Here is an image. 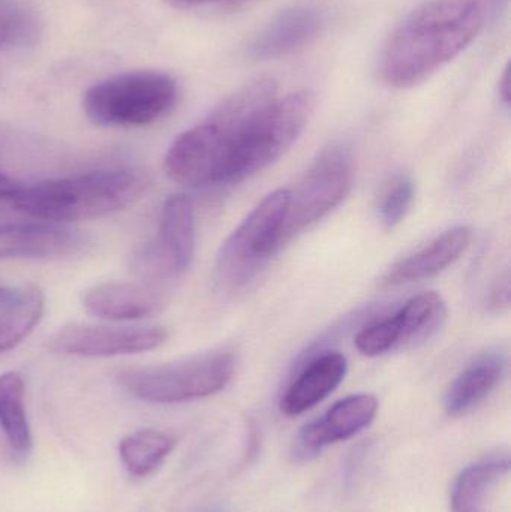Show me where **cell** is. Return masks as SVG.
<instances>
[{"mask_svg":"<svg viewBox=\"0 0 511 512\" xmlns=\"http://www.w3.org/2000/svg\"><path fill=\"white\" fill-rule=\"evenodd\" d=\"M146 189L143 171L104 170L21 188L11 200L18 212L32 218L71 222L120 212Z\"/></svg>","mask_w":511,"mask_h":512,"instance_id":"2","label":"cell"},{"mask_svg":"<svg viewBox=\"0 0 511 512\" xmlns=\"http://www.w3.org/2000/svg\"><path fill=\"white\" fill-rule=\"evenodd\" d=\"M161 327L119 328L99 325H71L60 330L51 342V349L60 354L80 357H117L141 354L158 348L167 340Z\"/></svg>","mask_w":511,"mask_h":512,"instance_id":"9","label":"cell"},{"mask_svg":"<svg viewBox=\"0 0 511 512\" xmlns=\"http://www.w3.org/2000/svg\"><path fill=\"white\" fill-rule=\"evenodd\" d=\"M314 108L315 96L309 90L276 98L234 150L224 185H236L275 164L299 140Z\"/></svg>","mask_w":511,"mask_h":512,"instance_id":"5","label":"cell"},{"mask_svg":"<svg viewBox=\"0 0 511 512\" xmlns=\"http://www.w3.org/2000/svg\"><path fill=\"white\" fill-rule=\"evenodd\" d=\"M0 429L9 447L18 456L32 448V433L24 403V382L18 373L0 375Z\"/></svg>","mask_w":511,"mask_h":512,"instance_id":"19","label":"cell"},{"mask_svg":"<svg viewBox=\"0 0 511 512\" xmlns=\"http://www.w3.org/2000/svg\"><path fill=\"white\" fill-rule=\"evenodd\" d=\"M510 306V274L509 270L500 274L491 291H489L488 300H486V307L489 312L501 313L509 309Z\"/></svg>","mask_w":511,"mask_h":512,"instance_id":"25","label":"cell"},{"mask_svg":"<svg viewBox=\"0 0 511 512\" xmlns=\"http://www.w3.org/2000/svg\"><path fill=\"white\" fill-rule=\"evenodd\" d=\"M414 194H416V186L408 176H396L387 185L378 209L384 227L392 230L404 221L413 204Z\"/></svg>","mask_w":511,"mask_h":512,"instance_id":"23","label":"cell"},{"mask_svg":"<svg viewBox=\"0 0 511 512\" xmlns=\"http://www.w3.org/2000/svg\"><path fill=\"white\" fill-rule=\"evenodd\" d=\"M399 337L401 334H399L398 321L393 315L359 331L354 345L360 354L366 357H378L393 349H399Z\"/></svg>","mask_w":511,"mask_h":512,"instance_id":"24","label":"cell"},{"mask_svg":"<svg viewBox=\"0 0 511 512\" xmlns=\"http://www.w3.org/2000/svg\"><path fill=\"white\" fill-rule=\"evenodd\" d=\"M348 361L339 352H327L306 364L282 396V414L288 417L305 414L320 405L344 381Z\"/></svg>","mask_w":511,"mask_h":512,"instance_id":"13","label":"cell"},{"mask_svg":"<svg viewBox=\"0 0 511 512\" xmlns=\"http://www.w3.org/2000/svg\"><path fill=\"white\" fill-rule=\"evenodd\" d=\"M485 18L479 0H426L387 38L378 60L381 80L393 89L425 83L473 44Z\"/></svg>","mask_w":511,"mask_h":512,"instance_id":"1","label":"cell"},{"mask_svg":"<svg viewBox=\"0 0 511 512\" xmlns=\"http://www.w3.org/2000/svg\"><path fill=\"white\" fill-rule=\"evenodd\" d=\"M323 15L309 6H293L272 18L254 36L248 47L254 60H275L291 56L315 41L323 29Z\"/></svg>","mask_w":511,"mask_h":512,"instance_id":"11","label":"cell"},{"mask_svg":"<svg viewBox=\"0 0 511 512\" xmlns=\"http://www.w3.org/2000/svg\"><path fill=\"white\" fill-rule=\"evenodd\" d=\"M179 87L171 75L134 71L114 75L87 90L86 116L101 126H143L167 116L177 102Z\"/></svg>","mask_w":511,"mask_h":512,"instance_id":"3","label":"cell"},{"mask_svg":"<svg viewBox=\"0 0 511 512\" xmlns=\"http://www.w3.org/2000/svg\"><path fill=\"white\" fill-rule=\"evenodd\" d=\"M236 372L230 352H213L179 363L128 370L120 384L135 399L173 405L204 399L224 390Z\"/></svg>","mask_w":511,"mask_h":512,"instance_id":"6","label":"cell"},{"mask_svg":"<svg viewBox=\"0 0 511 512\" xmlns=\"http://www.w3.org/2000/svg\"><path fill=\"white\" fill-rule=\"evenodd\" d=\"M500 95L501 99H503L504 104H510V69L507 66L504 69L503 77L500 78Z\"/></svg>","mask_w":511,"mask_h":512,"instance_id":"28","label":"cell"},{"mask_svg":"<svg viewBox=\"0 0 511 512\" xmlns=\"http://www.w3.org/2000/svg\"><path fill=\"white\" fill-rule=\"evenodd\" d=\"M20 189L21 186L15 180L0 173V198H12Z\"/></svg>","mask_w":511,"mask_h":512,"instance_id":"27","label":"cell"},{"mask_svg":"<svg viewBox=\"0 0 511 512\" xmlns=\"http://www.w3.org/2000/svg\"><path fill=\"white\" fill-rule=\"evenodd\" d=\"M399 325V349L413 348L431 339L447 319V306L437 292L414 295L395 315Z\"/></svg>","mask_w":511,"mask_h":512,"instance_id":"18","label":"cell"},{"mask_svg":"<svg viewBox=\"0 0 511 512\" xmlns=\"http://www.w3.org/2000/svg\"><path fill=\"white\" fill-rule=\"evenodd\" d=\"M354 182L351 147L342 141L327 146L315 159L296 191H290L281 231V248L321 221L350 194Z\"/></svg>","mask_w":511,"mask_h":512,"instance_id":"7","label":"cell"},{"mask_svg":"<svg viewBox=\"0 0 511 512\" xmlns=\"http://www.w3.org/2000/svg\"><path fill=\"white\" fill-rule=\"evenodd\" d=\"M290 203V189L267 195L222 245L216 261V282L222 292H239L281 249V231Z\"/></svg>","mask_w":511,"mask_h":512,"instance_id":"4","label":"cell"},{"mask_svg":"<svg viewBox=\"0 0 511 512\" xmlns=\"http://www.w3.org/2000/svg\"><path fill=\"white\" fill-rule=\"evenodd\" d=\"M44 295L36 286L21 291L20 300L8 312L0 315V354L23 342L41 321Z\"/></svg>","mask_w":511,"mask_h":512,"instance_id":"21","label":"cell"},{"mask_svg":"<svg viewBox=\"0 0 511 512\" xmlns=\"http://www.w3.org/2000/svg\"><path fill=\"white\" fill-rule=\"evenodd\" d=\"M195 215L186 195H173L162 209L159 236L132 256L135 276L144 280L182 276L194 261Z\"/></svg>","mask_w":511,"mask_h":512,"instance_id":"8","label":"cell"},{"mask_svg":"<svg viewBox=\"0 0 511 512\" xmlns=\"http://www.w3.org/2000/svg\"><path fill=\"white\" fill-rule=\"evenodd\" d=\"M173 2L183 6H200L210 5V3L228 2V0H173Z\"/></svg>","mask_w":511,"mask_h":512,"instance_id":"29","label":"cell"},{"mask_svg":"<svg viewBox=\"0 0 511 512\" xmlns=\"http://www.w3.org/2000/svg\"><path fill=\"white\" fill-rule=\"evenodd\" d=\"M36 38V20L23 6L12 0H0V50H14L32 44Z\"/></svg>","mask_w":511,"mask_h":512,"instance_id":"22","label":"cell"},{"mask_svg":"<svg viewBox=\"0 0 511 512\" xmlns=\"http://www.w3.org/2000/svg\"><path fill=\"white\" fill-rule=\"evenodd\" d=\"M21 291H23V289H21ZM21 291L0 285V315L8 312L11 307H14L15 304L18 303L21 297Z\"/></svg>","mask_w":511,"mask_h":512,"instance_id":"26","label":"cell"},{"mask_svg":"<svg viewBox=\"0 0 511 512\" xmlns=\"http://www.w3.org/2000/svg\"><path fill=\"white\" fill-rule=\"evenodd\" d=\"M507 369L506 354L483 352L447 390L444 408L450 417H461L473 411L497 388Z\"/></svg>","mask_w":511,"mask_h":512,"instance_id":"15","label":"cell"},{"mask_svg":"<svg viewBox=\"0 0 511 512\" xmlns=\"http://www.w3.org/2000/svg\"><path fill=\"white\" fill-rule=\"evenodd\" d=\"M86 245L80 231L53 222L0 227V259L53 258L72 255Z\"/></svg>","mask_w":511,"mask_h":512,"instance_id":"12","label":"cell"},{"mask_svg":"<svg viewBox=\"0 0 511 512\" xmlns=\"http://www.w3.org/2000/svg\"><path fill=\"white\" fill-rule=\"evenodd\" d=\"M84 309L111 321L146 318L159 309V301L144 286L135 283L108 282L93 286L84 294Z\"/></svg>","mask_w":511,"mask_h":512,"instance_id":"16","label":"cell"},{"mask_svg":"<svg viewBox=\"0 0 511 512\" xmlns=\"http://www.w3.org/2000/svg\"><path fill=\"white\" fill-rule=\"evenodd\" d=\"M509 472L507 457H491L465 468L453 486L452 512H489L492 490Z\"/></svg>","mask_w":511,"mask_h":512,"instance_id":"17","label":"cell"},{"mask_svg":"<svg viewBox=\"0 0 511 512\" xmlns=\"http://www.w3.org/2000/svg\"><path fill=\"white\" fill-rule=\"evenodd\" d=\"M473 242V230L470 227L452 228L429 243L422 251L402 259L384 277V285L404 286L422 282L437 276L449 265L455 264L462 254L467 252Z\"/></svg>","mask_w":511,"mask_h":512,"instance_id":"14","label":"cell"},{"mask_svg":"<svg viewBox=\"0 0 511 512\" xmlns=\"http://www.w3.org/2000/svg\"><path fill=\"white\" fill-rule=\"evenodd\" d=\"M377 414L378 400L372 394H353L339 400L323 417L300 430L293 448L294 459H315L327 445L347 441L368 429Z\"/></svg>","mask_w":511,"mask_h":512,"instance_id":"10","label":"cell"},{"mask_svg":"<svg viewBox=\"0 0 511 512\" xmlns=\"http://www.w3.org/2000/svg\"><path fill=\"white\" fill-rule=\"evenodd\" d=\"M176 447V439L161 430L144 429L120 441L119 456L129 474L143 478L153 474Z\"/></svg>","mask_w":511,"mask_h":512,"instance_id":"20","label":"cell"}]
</instances>
